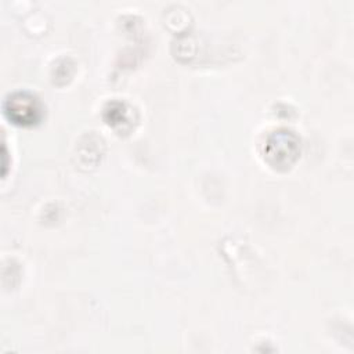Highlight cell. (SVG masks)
I'll use <instances>...</instances> for the list:
<instances>
[{
    "label": "cell",
    "mask_w": 354,
    "mask_h": 354,
    "mask_svg": "<svg viewBox=\"0 0 354 354\" xmlns=\"http://www.w3.org/2000/svg\"><path fill=\"white\" fill-rule=\"evenodd\" d=\"M299 151L296 137L288 130H278L268 137L266 155L275 166H286L296 158Z\"/></svg>",
    "instance_id": "7a4b0ae2"
},
{
    "label": "cell",
    "mask_w": 354,
    "mask_h": 354,
    "mask_svg": "<svg viewBox=\"0 0 354 354\" xmlns=\"http://www.w3.org/2000/svg\"><path fill=\"white\" fill-rule=\"evenodd\" d=\"M3 109L6 116L15 124L30 126L40 120L43 108L36 95L28 91H18L10 94L4 104Z\"/></svg>",
    "instance_id": "6da1fadb"
}]
</instances>
